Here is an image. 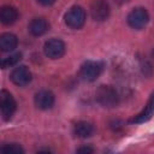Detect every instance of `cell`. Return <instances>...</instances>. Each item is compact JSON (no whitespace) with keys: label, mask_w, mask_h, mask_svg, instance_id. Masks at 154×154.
I'll use <instances>...</instances> for the list:
<instances>
[{"label":"cell","mask_w":154,"mask_h":154,"mask_svg":"<svg viewBox=\"0 0 154 154\" xmlns=\"http://www.w3.org/2000/svg\"><path fill=\"white\" fill-rule=\"evenodd\" d=\"M96 101L107 108L116 107L119 103V96L114 88L109 85H100L95 93Z\"/></svg>","instance_id":"6da1fadb"},{"label":"cell","mask_w":154,"mask_h":154,"mask_svg":"<svg viewBox=\"0 0 154 154\" xmlns=\"http://www.w3.org/2000/svg\"><path fill=\"white\" fill-rule=\"evenodd\" d=\"M65 24L71 29H81L85 23V11L81 6H72L64 17Z\"/></svg>","instance_id":"7a4b0ae2"},{"label":"cell","mask_w":154,"mask_h":154,"mask_svg":"<svg viewBox=\"0 0 154 154\" xmlns=\"http://www.w3.org/2000/svg\"><path fill=\"white\" fill-rule=\"evenodd\" d=\"M103 65L100 61H94V60H87L82 64L79 69V76L82 79L87 82H93L95 81L102 72Z\"/></svg>","instance_id":"3957f363"},{"label":"cell","mask_w":154,"mask_h":154,"mask_svg":"<svg viewBox=\"0 0 154 154\" xmlns=\"http://www.w3.org/2000/svg\"><path fill=\"white\" fill-rule=\"evenodd\" d=\"M128 24L132 28V29H136V30H140V29H143L148 20H149V16H148V12L146 8L143 7H136L134 8L129 14H128Z\"/></svg>","instance_id":"277c9868"},{"label":"cell","mask_w":154,"mask_h":154,"mask_svg":"<svg viewBox=\"0 0 154 154\" xmlns=\"http://www.w3.org/2000/svg\"><path fill=\"white\" fill-rule=\"evenodd\" d=\"M16 108H17V103L13 96L7 90H1L0 91V109H1V116L4 120H10L12 116L14 114Z\"/></svg>","instance_id":"5b68a950"},{"label":"cell","mask_w":154,"mask_h":154,"mask_svg":"<svg viewBox=\"0 0 154 154\" xmlns=\"http://www.w3.org/2000/svg\"><path fill=\"white\" fill-rule=\"evenodd\" d=\"M65 43L59 38H51L43 46L45 54L51 59H59L65 54Z\"/></svg>","instance_id":"8992f818"},{"label":"cell","mask_w":154,"mask_h":154,"mask_svg":"<svg viewBox=\"0 0 154 154\" xmlns=\"http://www.w3.org/2000/svg\"><path fill=\"white\" fill-rule=\"evenodd\" d=\"M90 13L93 19L102 22L109 14V6L105 0H93L90 4Z\"/></svg>","instance_id":"52a82bcc"},{"label":"cell","mask_w":154,"mask_h":154,"mask_svg":"<svg viewBox=\"0 0 154 154\" xmlns=\"http://www.w3.org/2000/svg\"><path fill=\"white\" fill-rule=\"evenodd\" d=\"M154 116V91L152 93L149 100L147 101L144 108L135 117H132L129 123L131 124H141V123H144V122H148L152 117Z\"/></svg>","instance_id":"ba28073f"},{"label":"cell","mask_w":154,"mask_h":154,"mask_svg":"<svg viewBox=\"0 0 154 154\" xmlns=\"http://www.w3.org/2000/svg\"><path fill=\"white\" fill-rule=\"evenodd\" d=\"M10 77H11V81L16 85L24 87V85H26V84L30 83V81H31V72H30V70L26 66L22 65V66L16 67L12 71V73H11Z\"/></svg>","instance_id":"9c48e42d"},{"label":"cell","mask_w":154,"mask_h":154,"mask_svg":"<svg viewBox=\"0 0 154 154\" xmlns=\"http://www.w3.org/2000/svg\"><path fill=\"white\" fill-rule=\"evenodd\" d=\"M35 105L40 109H49L54 105V94L49 90H40L35 94Z\"/></svg>","instance_id":"30bf717a"},{"label":"cell","mask_w":154,"mask_h":154,"mask_svg":"<svg viewBox=\"0 0 154 154\" xmlns=\"http://www.w3.org/2000/svg\"><path fill=\"white\" fill-rule=\"evenodd\" d=\"M17 18H18V11L16 7H13L11 5L2 6V8L0 11V19H1L2 24L11 25L17 20Z\"/></svg>","instance_id":"8fae6325"},{"label":"cell","mask_w":154,"mask_h":154,"mask_svg":"<svg viewBox=\"0 0 154 154\" xmlns=\"http://www.w3.org/2000/svg\"><path fill=\"white\" fill-rule=\"evenodd\" d=\"M48 23L45 18H34L29 24V31L34 36H42L48 30Z\"/></svg>","instance_id":"7c38bea8"},{"label":"cell","mask_w":154,"mask_h":154,"mask_svg":"<svg viewBox=\"0 0 154 154\" xmlns=\"http://www.w3.org/2000/svg\"><path fill=\"white\" fill-rule=\"evenodd\" d=\"M18 45V38L11 32H5L0 36V48L2 52H11Z\"/></svg>","instance_id":"4fadbf2b"},{"label":"cell","mask_w":154,"mask_h":154,"mask_svg":"<svg viewBox=\"0 0 154 154\" xmlns=\"http://www.w3.org/2000/svg\"><path fill=\"white\" fill-rule=\"evenodd\" d=\"M73 132L77 137L81 138H87L90 137L94 132V126L89 122H78L73 126Z\"/></svg>","instance_id":"5bb4252c"},{"label":"cell","mask_w":154,"mask_h":154,"mask_svg":"<svg viewBox=\"0 0 154 154\" xmlns=\"http://www.w3.org/2000/svg\"><path fill=\"white\" fill-rule=\"evenodd\" d=\"M22 59V53H14L7 58H5L2 61H1V67L2 69H6V67H10V66H13L16 65L19 60Z\"/></svg>","instance_id":"9a60e30c"},{"label":"cell","mask_w":154,"mask_h":154,"mask_svg":"<svg viewBox=\"0 0 154 154\" xmlns=\"http://www.w3.org/2000/svg\"><path fill=\"white\" fill-rule=\"evenodd\" d=\"M1 152L18 154V153H24V149L17 143H8V144H5V146L1 147Z\"/></svg>","instance_id":"2e32d148"},{"label":"cell","mask_w":154,"mask_h":154,"mask_svg":"<svg viewBox=\"0 0 154 154\" xmlns=\"http://www.w3.org/2000/svg\"><path fill=\"white\" fill-rule=\"evenodd\" d=\"M37 1L43 6H49V5H53L55 2V0H37Z\"/></svg>","instance_id":"e0dca14e"},{"label":"cell","mask_w":154,"mask_h":154,"mask_svg":"<svg viewBox=\"0 0 154 154\" xmlns=\"http://www.w3.org/2000/svg\"><path fill=\"white\" fill-rule=\"evenodd\" d=\"M78 153H93V148H89V147H82L79 149H77Z\"/></svg>","instance_id":"ac0fdd59"},{"label":"cell","mask_w":154,"mask_h":154,"mask_svg":"<svg viewBox=\"0 0 154 154\" xmlns=\"http://www.w3.org/2000/svg\"><path fill=\"white\" fill-rule=\"evenodd\" d=\"M152 58H153V60H154V51L152 52Z\"/></svg>","instance_id":"d6986e66"}]
</instances>
